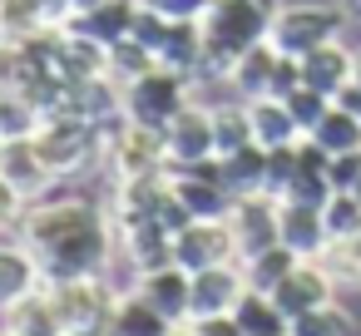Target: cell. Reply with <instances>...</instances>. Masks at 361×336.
I'll return each mask as SVG.
<instances>
[{"label": "cell", "instance_id": "obj_18", "mask_svg": "<svg viewBox=\"0 0 361 336\" xmlns=\"http://www.w3.org/2000/svg\"><path fill=\"white\" fill-rule=\"evenodd\" d=\"M144 301H154L169 321H188V287H193V272L178 267V262H164V267H149L129 282Z\"/></svg>", "mask_w": 361, "mask_h": 336}, {"label": "cell", "instance_id": "obj_20", "mask_svg": "<svg viewBox=\"0 0 361 336\" xmlns=\"http://www.w3.org/2000/svg\"><path fill=\"white\" fill-rule=\"evenodd\" d=\"M351 75H356V50H351V45H341V40L317 45L312 55H302V85L322 89L326 99H336V94L351 85Z\"/></svg>", "mask_w": 361, "mask_h": 336}, {"label": "cell", "instance_id": "obj_2", "mask_svg": "<svg viewBox=\"0 0 361 336\" xmlns=\"http://www.w3.org/2000/svg\"><path fill=\"white\" fill-rule=\"evenodd\" d=\"M267 25H272V0H213L203 11L198 30H203V65H198V80L193 85H218L228 80V70L267 40Z\"/></svg>", "mask_w": 361, "mask_h": 336}, {"label": "cell", "instance_id": "obj_15", "mask_svg": "<svg viewBox=\"0 0 361 336\" xmlns=\"http://www.w3.org/2000/svg\"><path fill=\"white\" fill-rule=\"evenodd\" d=\"M119 262L129 267V282H134L139 272H149V267L173 262V228L159 223V218H144V223L119 228V257H114V267H119Z\"/></svg>", "mask_w": 361, "mask_h": 336}, {"label": "cell", "instance_id": "obj_46", "mask_svg": "<svg viewBox=\"0 0 361 336\" xmlns=\"http://www.w3.org/2000/svg\"><path fill=\"white\" fill-rule=\"evenodd\" d=\"M341 11L351 15V25H361V0H341Z\"/></svg>", "mask_w": 361, "mask_h": 336}, {"label": "cell", "instance_id": "obj_26", "mask_svg": "<svg viewBox=\"0 0 361 336\" xmlns=\"http://www.w3.org/2000/svg\"><path fill=\"white\" fill-rule=\"evenodd\" d=\"M154 60L164 70H178V75L198 80V65H203V30H198V20H173L164 45L154 50Z\"/></svg>", "mask_w": 361, "mask_h": 336}, {"label": "cell", "instance_id": "obj_23", "mask_svg": "<svg viewBox=\"0 0 361 336\" xmlns=\"http://www.w3.org/2000/svg\"><path fill=\"white\" fill-rule=\"evenodd\" d=\"M272 70H277V50L262 40V45H252L233 70H228V80H223V89L233 94V99H262V94H272Z\"/></svg>", "mask_w": 361, "mask_h": 336}, {"label": "cell", "instance_id": "obj_24", "mask_svg": "<svg viewBox=\"0 0 361 336\" xmlns=\"http://www.w3.org/2000/svg\"><path fill=\"white\" fill-rule=\"evenodd\" d=\"M218 178L233 188V198H252V193H267V149L252 139L233 154L218 158Z\"/></svg>", "mask_w": 361, "mask_h": 336}, {"label": "cell", "instance_id": "obj_48", "mask_svg": "<svg viewBox=\"0 0 361 336\" xmlns=\"http://www.w3.org/2000/svg\"><path fill=\"white\" fill-rule=\"evenodd\" d=\"M351 85H361V45H356V75H351Z\"/></svg>", "mask_w": 361, "mask_h": 336}, {"label": "cell", "instance_id": "obj_1", "mask_svg": "<svg viewBox=\"0 0 361 336\" xmlns=\"http://www.w3.org/2000/svg\"><path fill=\"white\" fill-rule=\"evenodd\" d=\"M16 237L35 252L45 282L99 277V272H114V257H119V228L109 208L80 193H45L25 203Z\"/></svg>", "mask_w": 361, "mask_h": 336}, {"label": "cell", "instance_id": "obj_38", "mask_svg": "<svg viewBox=\"0 0 361 336\" xmlns=\"http://www.w3.org/2000/svg\"><path fill=\"white\" fill-rule=\"evenodd\" d=\"M169 25H173V20H164L154 6H144V0H139V11H134V30H129V35H134L139 45L159 50V45H164V35H169Z\"/></svg>", "mask_w": 361, "mask_h": 336}, {"label": "cell", "instance_id": "obj_3", "mask_svg": "<svg viewBox=\"0 0 361 336\" xmlns=\"http://www.w3.org/2000/svg\"><path fill=\"white\" fill-rule=\"evenodd\" d=\"M351 25V15L341 11V0H287V6H272V25H267V45L277 55H312L317 45L341 40Z\"/></svg>", "mask_w": 361, "mask_h": 336}, {"label": "cell", "instance_id": "obj_40", "mask_svg": "<svg viewBox=\"0 0 361 336\" xmlns=\"http://www.w3.org/2000/svg\"><path fill=\"white\" fill-rule=\"evenodd\" d=\"M144 6H154L164 20H203V11L213 0H144Z\"/></svg>", "mask_w": 361, "mask_h": 336}, {"label": "cell", "instance_id": "obj_28", "mask_svg": "<svg viewBox=\"0 0 361 336\" xmlns=\"http://www.w3.org/2000/svg\"><path fill=\"white\" fill-rule=\"evenodd\" d=\"M307 139H317L331 158H336V154H351V149H361V119H356L341 99H331V109L322 114V124H317Z\"/></svg>", "mask_w": 361, "mask_h": 336}, {"label": "cell", "instance_id": "obj_30", "mask_svg": "<svg viewBox=\"0 0 361 336\" xmlns=\"http://www.w3.org/2000/svg\"><path fill=\"white\" fill-rule=\"evenodd\" d=\"M134 11H139V0H109V6H99L94 15H85V20H65V25H80V30H90L94 40L114 45V40H124V35L134 30Z\"/></svg>", "mask_w": 361, "mask_h": 336}, {"label": "cell", "instance_id": "obj_9", "mask_svg": "<svg viewBox=\"0 0 361 336\" xmlns=\"http://www.w3.org/2000/svg\"><path fill=\"white\" fill-rule=\"evenodd\" d=\"M173 262L188 267V272L213 267V262H238L233 223H228V218H188V223L173 232Z\"/></svg>", "mask_w": 361, "mask_h": 336}, {"label": "cell", "instance_id": "obj_35", "mask_svg": "<svg viewBox=\"0 0 361 336\" xmlns=\"http://www.w3.org/2000/svg\"><path fill=\"white\" fill-rule=\"evenodd\" d=\"M322 218H326V232H331V242H346V237H356V232H361V193H346V188H336V193L322 203Z\"/></svg>", "mask_w": 361, "mask_h": 336}, {"label": "cell", "instance_id": "obj_33", "mask_svg": "<svg viewBox=\"0 0 361 336\" xmlns=\"http://www.w3.org/2000/svg\"><path fill=\"white\" fill-rule=\"evenodd\" d=\"M287 336H356V316H351L341 301H326V306H317V311L292 316Z\"/></svg>", "mask_w": 361, "mask_h": 336}, {"label": "cell", "instance_id": "obj_45", "mask_svg": "<svg viewBox=\"0 0 361 336\" xmlns=\"http://www.w3.org/2000/svg\"><path fill=\"white\" fill-rule=\"evenodd\" d=\"M336 99H341V104H346V109H351V114L361 119V85H346V89H341Z\"/></svg>", "mask_w": 361, "mask_h": 336}, {"label": "cell", "instance_id": "obj_14", "mask_svg": "<svg viewBox=\"0 0 361 336\" xmlns=\"http://www.w3.org/2000/svg\"><path fill=\"white\" fill-rule=\"evenodd\" d=\"M336 282H331V272H326V262H312V257H302L277 287H272V301L287 311V321L292 316H302V311H317V306H326V301H336Z\"/></svg>", "mask_w": 361, "mask_h": 336}, {"label": "cell", "instance_id": "obj_42", "mask_svg": "<svg viewBox=\"0 0 361 336\" xmlns=\"http://www.w3.org/2000/svg\"><path fill=\"white\" fill-rule=\"evenodd\" d=\"M193 331H198V336H247V331L238 326V316H233V311H223V316H198V321H193Z\"/></svg>", "mask_w": 361, "mask_h": 336}, {"label": "cell", "instance_id": "obj_31", "mask_svg": "<svg viewBox=\"0 0 361 336\" xmlns=\"http://www.w3.org/2000/svg\"><path fill=\"white\" fill-rule=\"evenodd\" d=\"M40 30H50L40 0H0V40H35Z\"/></svg>", "mask_w": 361, "mask_h": 336}, {"label": "cell", "instance_id": "obj_50", "mask_svg": "<svg viewBox=\"0 0 361 336\" xmlns=\"http://www.w3.org/2000/svg\"><path fill=\"white\" fill-rule=\"evenodd\" d=\"M60 336H70V331H60Z\"/></svg>", "mask_w": 361, "mask_h": 336}, {"label": "cell", "instance_id": "obj_34", "mask_svg": "<svg viewBox=\"0 0 361 336\" xmlns=\"http://www.w3.org/2000/svg\"><path fill=\"white\" fill-rule=\"evenodd\" d=\"M159 60H154V50L149 45H139L134 35H124V40H114L109 45V75L119 80V85H134L139 75H149Z\"/></svg>", "mask_w": 361, "mask_h": 336}, {"label": "cell", "instance_id": "obj_25", "mask_svg": "<svg viewBox=\"0 0 361 336\" xmlns=\"http://www.w3.org/2000/svg\"><path fill=\"white\" fill-rule=\"evenodd\" d=\"M247 124H252V139H257L262 149H282V144H297V139H307V134L297 129V119H292L287 99H272V94H262V99H247Z\"/></svg>", "mask_w": 361, "mask_h": 336}, {"label": "cell", "instance_id": "obj_11", "mask_svg": "<svg viewBox=\"0 0 361 336\" xmlns=\"http://www.w3.org/2000/svg\"><path fill=\"white\" fill-rule=\"evenodd\" d=\"M169 188L183 203L188 218H228L233 213V188L218 178V158L203 168H169Z\"/></svg>", "mask_w": 361, "mask_h": 336}, {"label": "cell", "instance_id": "obj_19", "mask_svg": "<svg viewBox=\"0 0 361 336\" xmlns=\"http://www.w3.org/2000/svg\"><path fill=\"white\" fill-rule=\"evenodd\" d=\"M35 287H45V272H40L35 252L16 232H6L0 237V311L11 301H20V297H30Z\"/></svg>", "mask_w": 361, "mask_h": 336}, {"label": "cell", "instance_id": "obj_36", "mask_svg": "<svg viewBox=\"0 0 361 336\" xmlns=\"http://www.w3.org/2000/svg\"><path fill=\"white\" fill-rule=\"evenodd\" d=\"M40 109L20 94H0V139H30L40 129Z\"/></svg>", "mask_w": 361, "mask_h": 336}, {"label": "cell", "instance_id": "obj_8", "mask_svg": "<svg viewBox=\"0 0 361 336\" xmlns=\"http://www.w3.org/2000/svg\"><path fill=\"white\" fill-rule=\"evenodd\" d=\"M50 65L65 85H90V80L109 75V45L80 25H55L50 30Z\"/></svg>", "mask_w": 361, "mask_h": 336}, {"label": "cell", "instance_id": "obj_29", "mask_svg": "<svg viewBox=\"0 0 361 336\" xmlns=\"http://www.w3.org/2000/svg\"><path fill=\"white\" fill-rule=\"evenodd\" d=\"M213 109V139H218V158L223 154H233V149H243V144H252V124H247V104L243 99H213L208 104Z\"/></svg>", "mask_w": 361, "mask_h": 336}, {"label": "cell", "instance_id": "obj_5", "mask_svg": "<svg viewBox=\"0 0 361 336\" xmlns=\"http://www.w3.org/2000/svg\"><path fill=\"white\" fill-rule=\"evenodd\" d=\"M45 287H50V301H55L60 326L70 336H104L109 311L119 301V282L109 272H99V277H65V282H45Z\"/></svg>", "mask_w": 361, "mask_h": 336}, {"label": "cell", "instance_id": "obj_43", "mask_svg": "<svg viewBox=\"0 0 361 336\" xmlns=\"http://www.w3.org/2000/svg\"><path fill=\"white\" fill-rule=\"evenodd\" d=\"M40 6H45L50 25H65V20H70V0H40Z\"/></svg>", "mask_w": 361, "mask_h": 336}, {"label": "cell", "instance_id": "obj_13", "mask_svg": "<svg viewBox=\"0 0 361 336\" xmlns=\"http://www.w3.org/2000/svg\"><path fill=\"white\" fill-rule=\"evenodd\" d=\"M277 242L297 257H312L322 262L326 247H331V232H326V218H322V203H297V198H277Z\"/></svg>", "mask_w": 361, "mask_h": 336}, {"label": "cell", "instance_id": "obj_12", "mask_svg": "<svg viewBox=\"0 0 361 336\" xmlns=\"http://www.w3.org/2000/svg\"><path fill=\"white\" fill-rule=\"evenodd\" d=\"M243 292H247L243 262H213V267H198V272H193V287H188V321L233 311V306L243 301Z\"/></svg>", "mask_w": 361, "mask_h": 336}, {"label": "cell", "instance_id": "obj_49", "mask_svg": "<svg viewBox=\"0 0 361 336\" xmlns=\"http://www.w3.org/2000/svg\"><path fill=\"white\" fill-rule=\"evenodd\" d=\"M0 336H16V331H6V326H0Z\"/></svg>", "mask_w": 361, "mask_h": 336}, {"label": "cell", "instance_id": "obj_4", "mask_svg": "<svg viewBox=\"0 0 361 336\" xmlns=\"http://www.w3.org/2000/svg\"><path fill=\"white\" fill-rule=\"evenodd\" d=\"M35 149L55 178H75L85 168H104V134L80 114H45L35 129Z\"/></svg>", "mask_w": 361, "mask_h": 336}, {"label": "cell", "instance_id": "obj_32", "mask_svg": "<svg viewBox=\"0 0 361 336\" xmlns=\"http://www.w3.org/2000/svg\"><path fill=\"white\" fill-rule=\"evenodd\" d=\"M302 257L297 252H287L282 242H272V247H262V252H252V257H243V272H247V287H257V292H272L292 267H297Z\"/></svg>", "mask_w": 361, "mask_h": 336}, {"label": "cell", "instance_id": "obj_7", "mask_svg": "<svg viewBox=\"0 0 361 336\" xmlns=\"http://www.w3.org/2000/svg\"><path fill=\"white\" fill-rule=\"evenodd\" d=\"M149 173H169V149H164V129L149 124H124L109 144H104V178H149Z\"/></svg>", "mask_w": 361, "mask_h": 336}, {"label": "cell", "instance_id": "obj_10", "mask_svg": "<svg viewBox=\"0 0 361 336\" xmlns=\"http://www.w3.org/2000/svg\"><path fill=\"white\" fill-rule=\"evenodd\" d=\"M164 149H169V168H203L218 158V139H213V109L203 99H193L169 129H164Z\"/></svg>", "mask_w": 361, "mask_h": 336}, {"label": "cell", "instance_id": "obj_47", "mask_svg": "<svg viewBox=\"0 0 361 336\" xmlns=\"http://www.w3.org/2000/svg\"><path fill=\"white\" fill-rule=\"evenodd\" d=\"M169 336H198V331H193V321H173V326H169Z\"/></svg>", "mask_w": 361, "mask_h": 336}, {"label": "cell", "instance_id": "obj_27", "mask_svg": "<svg viewBox=\"0 0 361 336\" xmlns=\"http://www.w3.org/2000/svg\"><path fill=\"white\" fill-rule=\"evenodd\" d=\"M233 316H238V326L247 331V336H287V311L272 301V292H257V287H247L243 292V301L233 306Z\"/></svg>", "mask_w": 361, "mask_h": 336}, {"label": "cell", "instance_id": "obj_44", "mask_svg": "<svg viewBox=\"0 0 361 336\" xmlns=\"http://www.w3.org/2000/svg\"><path fill=\"white\" fill-rule=\"evenodd\" d=\"M99 6H109V0H70V20H85V15H94Z\"/></svg>", "mask_w": 361, "mask_h": 336}, {"label": "cell", "instance_id": "obj_16", "mask_svg": "<svg viewBox=\"0 0 361 336\" xmlns=\"http://www.w3.org/2000/svg\"><path fill=\"white\" fill-rule=\"evenodd\" d=\"M0 173H6V183H11L25 203L45 198V193L60 183V178L50 173V163L40 158L35 134H30V139H0Z\"/></svg>", "mask_w": 361, "mask_h": 336}, {"label": "cell", "instance_id": "obj_6", "mask_svg": "<svg viewBox=\"0 0 361 336\" xmlns=\"http://www.w3.org/2000/svg\"><path fill=\"white\" fill-rule=\"evenodd\" d=\"M193 80L178 75V70H164L154 65L149 75H139L134 85H124V114L134 124H149V129H169L188 104H193Z\"/></svg>", "mask_w": 361, "mask_h": 336}, {"label": "cell", "instance_id": "obj_17", "mask_svg": "<svg viewBox=\"0 0 361 336\" xmlns=\"http://www.w3.org/2000/svg\"><path fill=\"white\" fill-rule=\"evenodd\" d=\"M228 223H233L238 262H243V257H252V252H262V247H272V242H277V198H272V193L238 198V203H233V213H228Z\"/></svg>", "mask_w": 361, "mask_h": 336}, {"label": "cell", "instance_id": "obj_37", "mask_svg": "<svg viewBox=\"0 0 361 336\" xmlns=\"http://www.w3.org/2000/svg\"><path fill=\"white\" fill-rule=\"evenodd\" d=\"M287 109H292L297 129H302V134H312V129L322 124V114L331 109V99H326L322 89H312V85H297V89L287 94Z\"/></svg>", "mask_w": 361, "mask_h": 336}, {"label": "cell", "instance_id": "obj_21", "mask_svg": "<svg viewBox=\"0 0 361 336\" xmlns=\"http://www.w3.org/2000/svg\"><path fill=\"white\" fill-rule=\"evenodd\" d=\"M169 326H173V321H169L154 301H144L134 287H124L119 301H114V311H109L104 336H169Z\"/></svg>", "mask_w": 361, "mask_h": 336}, {"label": "cell", "instance_id": "obj_39", "mask_svg": "<svg viewBox=\"0 0 361 336\" xmlns=\"http://www.w3.org/2000/svg\"><path fill=\"white\" fill-rule=\"evenodd\" d=\"M331 188L361 193V149H351V154H336V158H331Z\"/></svg>", "mask_w": 361, "mask_h": 336}, {"label": "cell", "instance_id": "obj_22", "mask_svg": "<svg viewBox=\"0 0 361 336\" xmlns=\"http://www.w3.org/2000/svg\"><path fill=\"white\" fill-rule=\"evenodd\" d=\"M0 326L16 331V336H60V331H65V326H60V311H55V301H50V287H35L30 297L11 301L6 311H0Z\"/></svg>", "mask_w": 361, "mask_h": 336}, {"label": "cell", "instance_id": "obj_41", "mask_svg": "<svg viewBox=\"0 0 361 336\" xmlns=\"http://www.w3.org/2000/svg\"><path fill=\"white\" fill-rule=\"evenodd\" d=\"M20 213H25V198H20V193L6 183V173H0V237H6V232H16Z\"/></svg>", "mask_w": 361, "mask_h": 336}]
</instances>
